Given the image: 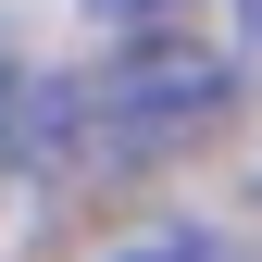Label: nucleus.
<instances>
[{"instance_id":"1","label":"nucleus","mask_w":262,"mask_h":262,"mask_svg":"<svg viewBox=\"0 0 262 262\" xmlns=\"http://www.w3.org/2000/svg\"><path fill=\"white\" fill-rule=\"evenodd\" d=\"M237 75L200 38H138L113 50L100 75H50L38 100V175H138V162H175L187 138H212Z\"/></svg>"},{"instance_id":"2","label":"nucleus","mask_w":262,"mask_h":262,"mask_svg":"<svg viewBox=\"0 0 262 262\" xmlns=\"http://www.w3.org/2000/svg\"><path fill=\"white\" fill-rule=\"evenodd\" d=\"M125 262H212V237H187V225H162V237H138Z\"/></svg>"},{"instance_id":"3","label":"nucleus","mask_w":262,"mask_h":262,"mask_svg":"<svg viewBox=\"0 0 262 262\" xmlns=\"http://www.w3.org/2000/svg\"><path fill=\"white\" fill-rule=\"evenodd\" d=\"M88 13H162V0H88Z\"/></svg>"}]
</instances>
